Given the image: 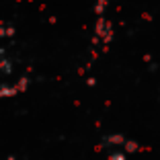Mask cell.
<instances>
[{
  "instance_id": "cell-1",
  "label": "cell",
  "mask_w": 160,
  "mask_h": 160,
  "mask_svg": "<svg viewBox=\"0 0 160 160\" xmlns=\"http://www.w3.org/2000/svg\"><path fill=\"white\" fill-rule=\"evenodd\" d=\"M12 33V27H4V25L0 23V37H4V35Z\"/></svg>"
},
{
  "instance_id": "cell-2",
  "label": "cell",
  "mask_w": 160,
  "mask_h": 160,
  "mask_svg": "<svg viewBox=\"0 0 160 160\" xmlns=\"http://www.w3.org/2000/svg\"><path fill=\"white\" fill-rule=\"evenodd\" d=\"M109 160H125V156L121 154V152H115V154H111V158Z\"/></svg>"
}]
</instances>
